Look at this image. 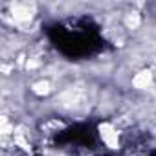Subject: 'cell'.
I'll list each match as a JSON object with an SVG mask.
<instances>
[{
    "label": "cell",
    "mask_w": 156,
    "mask_h": 156,
    "mask_svg": "<svg viewBox=\"0 0 156 156\" xmlns=\"http://www.w3.org/2000/svg\"><path fill=\"white\" fill-rule=\"evenodd\" d=\"M101 140L108 149H118L119 147V129L114 123H103L99 125Z\"/></svg>",
    "instance_id": "1"
},
{
    "label": "cell",
    "mask_w": 156,
    "mask_h": 156,
    "mask_svg": "<svg viewBox=\"0 0 156 156\" xmlns=\"http://www.w3.org/2000/svg\"><path fill=\"white\" fill-rule=\"evenodd\" d=\"M152 83V72L151 70H141L132 77V85L136 90H145Z\"/></svg>",
    "instance_id": "2"
},
{
    "label": "cell",
    "mask_w": 156,
    "mask_h": 156,
    "mask_svg": "<svg viewBox=\"0 0 156 156\" xmlns=\"http://www.w3.org/2000/svg\"><path fill=\"white\" fill-rule=\"evenodd\" d=\"M31 92L35 96H39V98H44V96H48L51 92V83L48 79H41V81L31 85Z\"/></svg>",
    "instance_id": "3"
},
{
    "label": "cell",
    "mask_w": 156,
    "mask_h": 156,
    "mask_svg": "<svg viewBox=\"0 0 156 156\" xmlns=\"http://www.w3.org/2000/svg\"><path fill=\"white\" fill-rule=\"evenodd\" d=\"M123 24H125L127 30H138L140 24H141V17H140V13H136V11L127 13V15L123 17Z\"/></svg>",
    "instance_id": "4"
}]
</instances>
